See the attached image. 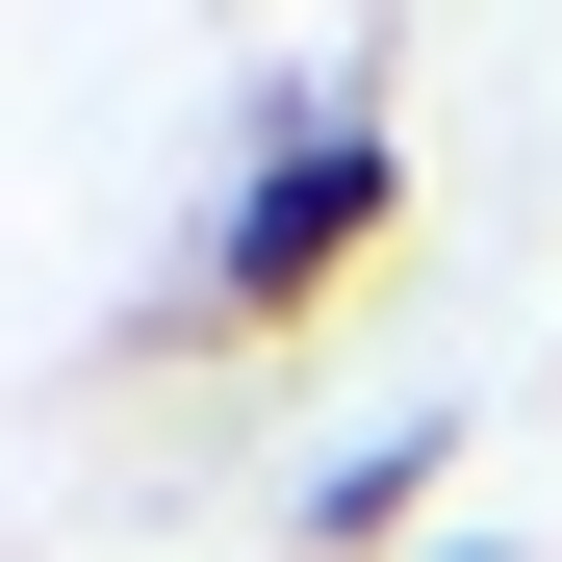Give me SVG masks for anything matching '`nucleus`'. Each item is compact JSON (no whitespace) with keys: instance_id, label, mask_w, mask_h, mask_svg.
I'll return each instance as SVG.
<instances>
[{"instance_id":"nucleus-1","label":"nucleus","mask_w":562,"mask_h":562,"mask_svg":"<svg viewBox=\"0 0 562 562\" xmlns=\"http://www.w3.org/2000/svg\"><path fill=\"white\" fill-rule=\"evenodd\" d=\"M384 256H409V154H384V103H307V128L231 179L205 281H179V358H307Z\"/></svg>"},{"instance_id":"nucleus-2","label":"nucleus","mask_w":562,"mask_h":562,"mask_svg":"<svg viewBox=\"0 0 562 562\" xmlns=\"http://www.w3.org/2000/svg\"><path fill=\"white\" fill-rule=\"evenodd\" d=\"M435 460H460V409H409V435H358V460H307V562H409V512H435Z\"/></svg>"},{"instance_id":"nucleus-3","label":"nucleus","mask_w":562,"mask_h":562,"mask_svg":"<svg viewBox=\"0 0 562 562\" xmlns=\"http://www.w3.org/2000/svg\"><path fill=\"white\" fill-rule=\"evenodd\" d=\"M409 562H512V537H409Z\"/></svg>"}]
</instances>
